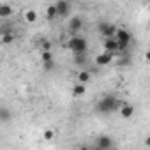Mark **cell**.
Returning <instances> with one entry per match:
<instances>
[{"label":"cell","mask_w":150,"mask_h":150,"mask_svg":"<svg viewBox=\"0 0 150 150\" xmlns=\"http://www.w3.org/2000/svg\"><path fill=\"white\" fill-rule=\"evenodd\" d=\"M58 16V13H57V7H55V4H50L48 7H46V13H44V18L48 20V21H53L55 18Z\"/></svg>","instance_id":"14"},{"label":"cell","mask_w":150,"mask_h":150,"mask_svg":"<svg viewBox=\"0 0 150 150\" xmlns=\"http://www.w3.org/2000/svg\"><path fill=\"white\" fill-rule=\"evenodd\" d=\"M97 30H99L106 39H111V37H115V35H117L118 27H117V25H113V23H106V21H103V23H99V25H97Z\"/></svg>","instance_id":"4"},{"label":"cell","mask_w":150,"mask_h":150,"mask_svg":"<svg viewBox=\"0 0 150 150\" xmlns=\"http://www.w3.org/2000/svg\"><path fill=\"white\" fill-rule=\"evenodd\" d=\"M115 39H117V42H118V46H120V51H124V50L131 44V41H132L131 34H129L125 28H118V30H117Z\"/></svg>","instance_id":"3"},{"label":"cell","mask_w":150,"mask_h":150,"mask_svg":"<svg viewBox=\"0 0 150 150\" xmlns=\"http://www.w3.org/2000/svg\"><path fill=\"white\" fill-rule=\"evenodd\" d=\"M23 20H25V23H35L37 21V13L34 9H25L23 11Z\"/></svg>","instance_id":"12"},{"label":"cell","mask_w":150,"mask_h":150,"mask_svg":"<svg viewBox=\"0 0 150 150\" xmlns=\"http://www.w3.org/2000/svg\"><path fill=\"white\" fill-rule=\"evenodd\" d=\"M11 14H14V9H13V6L11 4H7V2H2L0 4V18H9Z\"/></svg>","instance_id":"10"},{"label":"cell","mask_w":150,"mask_h":150,"mask_svg":"<svg viewBox=\"0 0 150 150\" xmlns=\"http://www.w3.org/2000/svg\"><path fill=\"white\" fill-rule=\"evenodd\" d=\"M96 150H103V148H96Z\"/></svg>","instance_id":"26"},{"label":"cell","mask_w":150,"mask_h":150,"mask_svg":"<svg viewBox=\"0 0 150 150\" xmlns=\"http://www.w3.org/2000/svg\"><path fill=\"white\" fill-rule=\"evenodd\" d=\"M148 9H150V4H148Z\"/></svg>","instance_id":"27"},{"label":"cell","mask_w":150,"mask_h":150,"mask_svg":"<svg viewBox=\"0 0 150 150\" xmlns=\"http://www.w3.org/2000/svg\"><path fill=\"white\" fill-rule=\"evenodd\" d=\"M145 60H146V62H150V50L145 53Z\"/></svg>","instance_id":"24"},{"label":"cell","mask_w":150,"mask_h":150,"mask_svg":"<svg viewBox=\"0 0 150 150\" xmlns=\"http://www.w3.org/2000/svg\"><path fill=\"white\" fill-rule=\"evenodd\" d=\"M96 148H103V150H111L113 148V138L108 134H101L96 138Z\"/></svg>","instance_id":"5"},{"label":"cell","mask_w":150,"mask_h":150,"mask_svg":"<svg viewBox=\"0 0 150 150\" xmlns=\"http://www.w3.org/2000/svg\"><path fill=\"white\" fill-rule=\"evenodd\" d=\"M78 150H90V148H88V146H85V145H83V146H80V148H78Z\"/></svg>","instance_id":"25"},{"label":"cell","mask_w":150,"mask_h":150,"mask_svg":"<svg viewBox=\"0 0 150 150\" xmlns=\"http://www.w3.org/2000/svg\"><path fill=\"white\" fill-rule=\"evenodd\" d=\"M74 62H76L78 65L85 64V62H87V55H76V57H74Z\"/></svg>","instance_id":"20"},{"label":"cell","mask_w":150,"mask_h":150,"mask_svg":"<svg viewBox=\"0 0 150 150\" xmlns=\"http://www.w3.org/2000/svg\"><path fill=\"white\" fill-rule=\"evenodd\" d=\"M117 108H118V99H117L115 96H104V97L97 103V106H96V110H97L99 113H103V115L113 113Z\"/></svg>","instance_id":"2"},{"label":"cell","mask_w":150,"mask_h":150,"mask_svg":"<svg viewBox=\"0 0 150 150\" xmlns=\"http://www.w3.org/2000/svg\"><path fill=\"white\" fill-rule=\"evenodd\" d=\"M55 138V131L53 129H44V132H42V139L44 141H51Z\"/></svg>","instance_id":"18"},{"label":"cell","mask_w":150,"mask_h":150,"mask_svg":"<svg viewBox=\"0 0 150 150\" xmlns=\"http://www.w3.org/2000/svg\"><path fill=\"white\" fill-rule=\"evenodd\" d=\"M55 7H57V13H58L60 18H65L71 13V4L65 2V0H58V2L55 4Z\"/></svg>","instance_id":"7"},{"label":"cell","mask_w":150,"mask_h":150,"mask_svg":"<svg viewBox=\"0 0 150 150\" xmlns=\"http://www.w3.org/2000/svg\"><path fill=\"white\" fill-rule=\"evenodd\" d=\"M9 118H11V111L4 106V108H0V120H2V124H6V122H9Z\"/></svg>","instance_id":"17"},{"label":"cell","mask_w":150,"mask_h":150,"mask_svg":"<svg viewBox=\"0 0 150 150\" xmlns=\"http://www.w3.org/2000/svg\"><path fill=\"white\" fill-rule=\"evenodd\" d=\"M118 111H120V117L122 118H131L134 115V106L132 104H122Z\"/></svg>","instance_id":"11"},{"label":"cell","mask_w":150,"mask_h":150,"mask_svg":"<svg viewBox=\"0 0 150 150\" xmlns=\"http://www.w3.org/2000/svg\"><path fill=\"white\" fill-rule=\"evenodd\" d=\"M67 27H69V30L71 32H80L81 28H83V20L80 18V16H72L71 20H69V23H67Z\"/></svg>","instance_id":"8"},{"label":"cell","mask_w":150,"mask_h":150,"mask_svg":"<svg viewBox=\"0 0 150 150\" xmlns=\"http://www.w3.org/2000/svg\"><path fill=\"white\" fill-rule=\"evenodd\" d=\"M143 143H145V146H148V148H150V136H146V138H145V141H143Z\"/></svg>","instance_id":"23"},{"label":"cell","mask_w":150,"mask_h":150,"mask_svg":"<svg viewBox=\"0 0 150 150\" xmlns=\"http://www.w3.org/2000/svg\"><path fill=\"white\" fill-rule=\"evenodd\" d=\"M41 58H42V64H46V62H53V55H51V51H42V53H41Z\"/></svg>","instance_id":"19"},{"label":"cell","mask_w":150,"mask_h":150,"mask_svg":"<svg viewBox=\"0 0 150 150\" xmlns=\"http://www.w3.org/2000/svg\"><path fill=\"white\" fill-rule=\"evenodd\" d=\"M67 48H69L74 55H87L88 42H87V39L81 37V35H72V37L67 41Z\"/></svg>","instance_id":"1"},{"label":"cell","mask_w":150,"mask_h":150,"mask_svg":"<svg viewBox=\"0 0 150 150\" xmlns=\"http://www.w3.org/2000/svg\"><path fill=\"white\" fill-rule=\"evenodd\" d=\"M113 53H108V51H104V53H99L97 57H96V64L99 65V67H104V65H110L111 62H113Z\"/></svg>","instance_id":"6"},{"label":"cell","mask_w":150,"mask_h":150,"mask_svg":"<svg viewBox=\"0 0 150 150\" xmlns=\"http://www.w3.org/2000/svg\"><path fill=\"white\" fill-rule=\"evenodd\" d=\"M14 39H16V35L13 34V32H2V35H0V42L2 44H11V42H14Z\"/></svg>","instance_id":"16"},{"label":"cell","mask_w":150,"mask_h":150,"mask_svg":"<svg viewBox=\"0 0 150 150\" xmlns=\"http://www.w3.org/2000/svg\"><path fill=\"white\" fill-rule=\"evenodd\" d=\"M90 78H92V74H90V71H87V69H81V71L78 72V83H81V85H87V83L90 81Z\"/></svg>","instance_id":"13"},{"label":"cell","mask_w":150,"mask_h":150,"mask_svg":"<svg viewBox=\"0 0 150 150\" xmlns=\"http://www.w3.org/2000/svg\"><path fill=\"white\" fill-rule=\"evenodd\" d=\"M42 69L48 71V72L53 71V69H55V62H46V64H42Z\"/></svg>","instance_id":"22"},{"label":"cell","mask_w":150,"mask_h":150,"mask_svg":"<svg viewBox=\"0 0 150 150\" xmlns=\"http://www.w3.org/2000/svg\"><path fill=\"white\" fill-rule=\"evenodd\" d=\"M50 48H51V42H50L48 39H44V41L41 42V50H42V51H50Z\"/></svg>","instance_id":"21"},{"label":"cell","mask_w":150,"mask_h":150,"mask_svg":"<svg viewBox=\"0 0 150 150\" xmlns=\"http://www.w3.org/2000/svg\"><path fill=\"white\" fill-rule=\"evenodd\" d=\"M104 50L108 51V53H117V51H120V46H118V42H117V39L115 37H111V39H104Z\"/></svg>","instance_id":"9"},{"label":"cell","mask_w":150,"mask_h":150,"mask_svg":"<svg viewBox=\"0 0 150 150\" xmlns=\"http://www.w3.org/2000/svg\"><path fill=\"white\" fill-rule=\"evenodd\" d=\"M72 96L74 97H81V96H85V92H87V85H81V83H76V85H72Z\"/></svg>","instance_id":"15"}]
</instances>
